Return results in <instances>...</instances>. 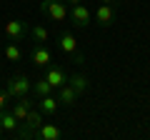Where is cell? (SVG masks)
<instances>
[{"instance_id": "cell-1", "label": "cell", "mask_w": 150, "mask_h": 140, "mask_svg": "<svg viewBox=\"0 0 150 140\" xmlns=\"http://www.w3.org/2000/svg\"><path fill=\"white\" fill-rule=\"evenodd\" d=\"M38 10L53 23L68 20V5H65V0H43V3L38 5Z\"/></svg>"}, {"instance_id": "cell-2", "label": "cell", "mask_w": 150, "mask_h": 140, "mask_svg": "<svg viewBox=\"0 0 150 140\" xmlns=\"http://www.w3.org/2000/svg\"><path fill=\"white\" fill-rule=\"evenodd\" d=\"M33 90V83H30V78L28 75H13V78H8V83H5V93L10 98H25L28 93Z\"/></svg>"}, {"instance_id": "cell-3", "label": "cell", "mask_w": 150, "mask_h": 140, "mask_svg": "<svg viewBox=\"0 0 150 140\" xmlns=\"http://www.w3.org/2000/svg\"><path fill=\"white\" fill-rule=\"evenodd\" d=\"M68 20L73 23L75 28H88L93 23V13L88 10V5L78 3V5H70L68 8Z\"/></svg>"}, {"instance_id": "cell-4", "label": "cell", "mask_w": 150, "mask_h": 140, "mask_svg": "<svg viewBox=\"0 0 150 140\" xmlns=\"http://www.w3.org/2000/svg\"><path fill=\"white\" fill-rule=\"evenodd\" d=\"M30 63L38 65V68H48V65L53 63V53H50L43 43H33L30 45Z\"/></svg>"}, {"instance_id": "cell-5", "label": "cell", "mask_w": 150, "mask_h": 140, "mask_svg": "<svg viewBox=\"0 0 150 140\" xmlns=\"http://www.w3.org/2000/svg\"><path fill=\"white\" fill-rule=\"evenodd\" d=\"M28 28H30V25H25L23 20H8L3 30H5V38L10 40V43H23V40H25Z\"/></svg>"}, {"instance_id": "cell-6", "label": "cell", "mask_w": 150, "mask_h": 140, "mask_svg": "<svg viewBox=\"0 0 150 140\" xmlns=\"http://www.w3.org/2000/svg\"><path fill=\"white\" fill-rule=\"evenodd\" d=\"M93 20H95L100 28H110L112 20H115V8L108 5V3H100V8L93 13Z\"/></svg>"}, {"instance_id": "cell-7", "label": "cell", "mask_w": 150, "mask_h": 140, "mask_svg": "<svg viewBox=\"0 0 150 140\" xmlns=\"http://www.w3.org/2000/svg\"><path fill=\"white\" fill-rule=\"evenodd\" d=\"M45 80L50 83V85H53V90H58L60 85H65V83H68V75H65V70L60 68V65H53L50 63L48 65V70H45Z\"/></svg>"}, {"instance_id": "cell-8", "label": "cell", "mask_w": 150, "mask_h": 140, "mask_svg": "<svg viewBox=\"0 0 150 140\" xmlns=\"http://www.w3.org/2000/svg\"><path fill=\"white\" fill-rule=\"evenodd\" d=\"M0 128L5 130V135H15L18 130H20V120L10 113V108L0 110Z\"/></svg>"}, {"instance_id": "cell-9", "label": "cell", "mask_w": 150, "mask_h": 140, "mask_svg": "<svg viewBox=\"0 0 150 140\" xmlns=\"http://www.w3.org/2000/svg\"><path fill=\"white\" fill-rule=\"evenodd\" d=\"M58 95H53V93H50V95H43V98H38V110H40V113L45 115V118H53L55 113H58Z\"/></svg>"}, {"instance_id": "cell-10", "label": "cell", "mask_w": 150, "mask_h": 140, "mask_svg": "<svg viewBox=\"0 0 150 140\" xmlns=\"http://www.w3.org/2000/svg\"><path fill=\"white\" fill-rule=\"evenodd\" d=\"M58 45H60V50H63L65 55H70V58H73V55L78 53V38H75V35H73L70 30H63V33H60Z\"/></svg>"}, {"instance_id": "cell-11", "label": "cell", "mask_w": 150, "mask_h": 140, "mask_svg": "<svg viewBox=\"0 0 150 140\" xmlns=\"http://www.w3.org/2000/svg\"><path fill=\"white\" fill-rule=\"evenodd\" d=\"M78 95H80V93L75 90L70 83H65V85L58 88V103H60V105H68V108L75 105V103H78Z\"/></svg>"}, {"instance_id": "cell-12", "label": "cell", "mask_w": 150, "mask_h": 140, "mask_svg": "<svg viewBox=\"0 0 150 140\" xmlns=\"http://www.w3.org/2000/svg\"><path fill=\"white\" fill-rule=\"evenodd\" d=\"M35 138H43V140H60V138H63V130H60V125H55V123H43L40 128H38Z\"/></svg>"}, {"instance_id": "cell-13", "label": "cell", "mask_w": 150, "mask_h": 140, "mask_svg": "<svg viewBox=\"0 0 150 140\" xmlns=\"http://www.w3.org/2000/svg\"><path fill=\"white\" fill-rule=\"evenodd\" d=\"M33 108V100H30V98H18V100L15 103H13V105H10V113L13 115H15V118L18 120H20V123H23V120H25V115H28V110H30Z\"/></svg>"}, {"instance_id": "cell-14", "label": "cell", "mask_w": 150, "mask_h": 140, "mask_svg": "<svg viewBox=\"0 0 150 140\" xmlns=\"http://www.w3.org/2000/svg\"><path fill=\"white\" fill-rule=\"evenodd\" d=\"M3 55H5L8 63H20V60L25 58V53H23L20 43H8V45H5V50H3Z\"/></svg>"}, {"instance_id": "cell-15", "label": "cell", "mask_w": 150, "mask_h": 140, "mask_svg": "<svg viewBox=\"0 0 150 140\" xmlns=\"http://www.w3.org/2000/svg\"><path fill=\"white\" fill-rule=\"evenodd\" d=\"M68 83L78 93H85L88 88H90V80H88V75H83V73H73V75H68Z\"/></svg>"}, {"instance_id": "cell-16", "label": "cell", "mask_w": 150, "mask_h": 140, "mask_svg": "<svg viewBox=\"0 0 150 140\" xmlns=\"http://www.w3.org/2000/svg\"><path fill=\"white\" fill-rule=\"evenodd\" d=\"M28 33H30L33 43H48V38H50L48 28H43V25H30V28H28Z\"/></svg>"}, {"instance_id": "cell-17", "label": "cell", "mask_w": 150, "mask_h": 140, "mask_svg": "<svg viewBox=\"0 0 150 140\" xmlns=\"http://www.w3.org/2000/svg\"><path fill=\"white\" fill-rule=\"evenodd\" d=\"M33 93H35V98H43V95H50V93H55V90H53V85H50L45 78H38V80L33 83Z\"/></svg>"}, {"instance_id": "cell-18", "label": "cell", "mask_w": 150, "mask_h": 140, "mask_svg": "<svg viewBox=\"0 0 150 140\" xmlns=\"http://www.w3.org/2000/svg\"><path fill=\"white\" fill-rule=\"evenodd\" d=\"M8 100H10V95H8L5 90H0V110H5V108H8Z\"/></svg>"}, {"instance_id": "cell-19", "label": "cell", "mask_w": 150, "mask_h": 140, "mask_svg": "<svg viewBox=\"0 0 150 140\" xmlns=\"http://www.w3.org/2000/svg\"><path fill=\"white\" fill-rule=\"evenodd\" d=\"M78 3H85V0H65V5H68V8L70 5H78Z\"/></svg>"}, {"instance_id": "cell-20", "label": "cell", "mask_w": 150, "mask_h": 140, "mask_svg": "<svg viewBox=\"0 0 150 140\" xmlns=\"http://www.w3.org/2000/svg\"><path fill=\"white\" fill-rule=\"evenodd\" d=\"M100 3H108V5H112V3H115V0H100Z\"/></svg>"}, {"instance_id": "cell-21", "label": "cell", "mask_w": 150, "mask_h": 140, "mask_svg": "<svg viewBox=\"0 0 150 140\" xmlns=\"http://www.w3.org/2000/svg\"><path fill=\"white\" fill-rule=\"evenodd\" d=\"M3 138H5V130H3V128H0V140H3Z\"/></svg>"}]
</instances>
